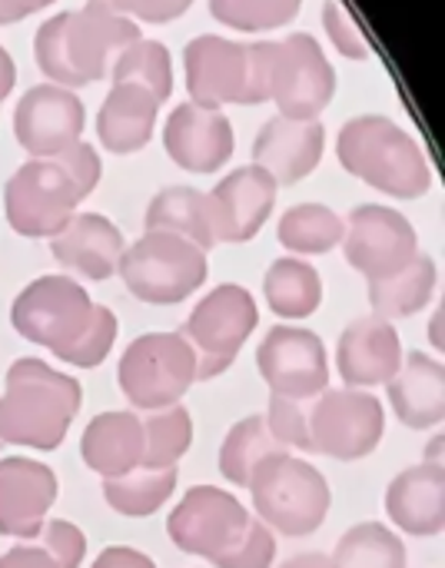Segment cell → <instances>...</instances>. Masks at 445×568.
Instances as JSON below:
<instances>
[{
  "label": "cell",
  "mask_w": 445,
  "mask_h": 568,
  "mask_svg": "<svg viewBox=\"0 0 445 568\" xmlns=\"http://www.w3.org/2000/svg\"><path fill=\"white\" fill-rule=\"evenodd\" d=\"M140 40V23L103 3L87 0L80 10L53 13L33 37V57L43 77L57 87H87L107 73L113 50Z\"/></svg>",
  "instance_id": "1"
},
{
  "label": "cell",
  "mask_w": 445,
  "mask_h": 568,
  "mask_svg": "<svg viewBox=\"0 0 445 568\" xmlns=\"http://www.w3.org/2000/svg\"><path fill=\"white\" fill-rule=\"evenodd\" d=\"M80 383L43 359H17L7 369L0 396V443L50 453L70 433L80 413Z\"/></svg>",
  "instance_id": "2"
},
{
  "label": "cell",
  "mask_w": 445,
  "mask_h": 568,
  "mask_svg": "<svg viewBox=\"0 0 445 568\" xmlns=\"http://www.w3.org/2000/svg\"><path fill=\"white\" fill-rule=\"evenodd\" d=\"M336 156L356 180L396 200H416L433 186L423 146L390 116H353L340 130Z\"/></svg>",
  "instance_id": "3"
},
{
  "label": "cell",
  "mask_w": 445,
  "mask_h": 568,
  "mask_svg": "<svg viewBox=\"0 0 445 568\" xmlns=\"http://www.w3.org/2000/svg\"><path fill=\"white\" fill-rule=\"evenodd\" d=\"M186 93L206 110H223L226 103L256 106L270 100L273 40L240 43L216 33H203L183 50Z\"/></svg>",
  "instance_id": "4"
},
{
  "label": "cell",
  "mask_w": 445,
  "mask_h": 568,
  "mask_svg": "<svg viewBox=\"0 0 445 568\" xmlns=\"http://www.w3.org/2000/svg\"><path fill=\"white\" fill-rule=\"evenodd\" d=\"M246 489L253 496L256 519L270 532H280L286 539L313 536L326 523L333 506V489L326 476L313 463H303L296 456L270 459L256 469Z\"/></svg>",
  "instance_id": "5"
},
{
  "label": "cell",
  "mask_w": 445,
  "mask_h": 568,
  "mask_svg": "<svg viewBox=\"0 0 445 568\" xmlns=\"http://www.w3.org/2000/svg\"><path fill=\"white\" fill-rule=\"evenodd\" d=\"M206 250L160 230H146L133 246H127L117 266L127 290L150 306L190 300L206 283Z\"/></svg>",
  "instance_id": "6"
},
{
  "label": "cell",
  "mask_w": 445,
  "mask_h": 568,
  "mask_svg": "<svg viewBox=\"0 0 445 568\" xmlns=\"http://www.w3.org/2000/svg\"><path fill=\"white\" fill-rule=\"evenodd\" d=\"M196 383V353L183 333H143L120 359V389L133 409L176 406Z\"/></svg>",
  "instance_id": "7"
},
{
  "label": "cell",
  "mask_w": 445,
  "mask_h": 568,
  "mask_svg": "<svg viewBox=\"0 0 445 568\" xmlns=\"http://www.w3.org/2000/svg\"><path fill=\"white\" fill-rule=\"evenodd\" d=\"M260 323L256 300L236 283H223L206 293L186 316L183 336L196 353V383L220 376L233 366L236 353Z\"/></svg>",
  "instance_id": "8"
},
{
  "label": "cell",
  "mask_w": 445,
  "mask_h": 568,
  "mask_svg": "<svg viewBox=\"0 0 445 568\" xmlns=\"http://www.w3.org/2000/svg\"><path fill=\"white\" fill-rule=\"evenodd\" d=\"M386 436V409L366 389H326L310 409L313 453L356 463L366 459Z\"/></svg>",
  "instance_id": "9"
},
{
  "label": "cell",
  "mask_w": 445,
  "mask_h": 568,
  "mask_svg": "<svg viewBox=\"0 0 445 568\" xmlns=\"http://www.w3.org/2000/svg\"><path fill=\"white\" fill-rule=\"evenodd\" d=\"M336 97V70L316 37L290 33L273 43L270 70V100L280 106V116L290 120H320V113Z\"/></svg>",
  "instance_id": "10"
},
{
  "label": "cell",
  "mask_w": 445,
  "mask_h": 568,
  "mask_svg": "<svg viewBox=\"0 0 445 568\" xmlns=\"http://www.w3.org/2000/svg\"><path fill=\"white\" fill-rule=\"evenodd\" d=\"M7 223L27 236L43 240L57 236L80 206V196L70 176L53 160H27L3 186Z\"/></svg>",
  "instance_id": "11"
},
{
  "label": "cell",
  "mask_w": 445,
  "mask_h": 568,
  "mask_svg": "<svg viewBox=\"0 0 445 568\" xmlns=\"http://www.w3.org/2000/svg\"><path fill=\"white\" fill-rule=\"evenodd\" d=\"M90 313H93V300L87 296V290L77 280L40 276L13 300L10 320H13V329L27 343H37V346L57 353L60 346H67L80 336Z\"/></svg>",
  "instance_id": "12"
},
{
  "label": "cell",
  "mask_w": 445,
  "mask_h": 568,
  "mask_svg": "<svg viewBox=\"0 0 445 568\" xmlns=\"http://www.w3.org/2000/svg\"><path fill=\"white\" fill-rule=\"evenodd\" d=\"M343 253L346 263L373 283L406 270L419 256V236L400 210L366 203L356 206L346 220Z\"/></svg>",
  "instance_id": "13"
},
{
  "label": "cell",
  "mask_w": 445,
  "mask_h": 568,
  "mask_svg": "<svg viewBox=\"0 0 445 568\" xmlns=\"http://www.w3.org/2000/svg\"><path fill=\"white\" fill-rule=\"evenodd\" d=\"M250 519L253 516L233 493L216 486H193L170 513L166 532L180 552L210 562L243 539Z\"/></svg>",
  "instance_id": "14"
},
{
  "label": "cell",
  "mask_w": 445,
  "mask_h": 568,
  "mask_svg": "<svg viewBox=\"0 0 445 568\" xmlns=\"http://www.w3.org/2000/svg\"><path fill=\"white\" fill-rule=\"evenodd\" d=\"M256 366L273 396L306 403L330 389L326 346L313 329H303V326L270 329L256 349Z\"/></svg>",
  "instance_id": "15"
},
{
  "label": "cell",
  "mask_w": 445,
  "mask_h": 568,
  "mask_svg": "<svg viewBox=\"0 0 445 568\" xmlns=\"http://www.w3.org/2000/svg\"><path fill=\"white\" fill-rule=\"evenodd\" d=\"M83 120L87 110L73 90L57 83H37L20 97L13 110V133L33 160H50L80 140Z\"/></svg>",
  "instance_id": "16"
},
{
  "label": "cell",
  "mask_w": 445,
  "mask_h": 568,
  "mask_svg": "<svg viewBox=\"0 0 445 568\" xmlns=\"http://www.w3.org/2000/svg\"><path fill=\"white\" fill-rule=\"evenodd\" d=\"M276 193H280L276 180L256 163L226 173L206 193L213 240L216 243H250L270 220V213L276 206Z\"/></svg>",
  "instance_id": "17"
},
{
  "label": "cell",
  "mask_w": 445,
  "mask_h": 568,
  "mask_svg": "<svg viewBox=\"0 0 445 568\" xmlns=\"http://www.w3.org/2000/svg\"><path fill=\"white\" fill-rule=\"evenodd\" d=\"M163 146L180 170L216 173L233 156L236 136L223 110H206L190 100L170 113L163 126Z\"/></svg>",
  "instance_id": "18"
},
{
  "label": "cell",
  "mask_w": 445,
  "mask_h": 568,
  "mask_svg": "<svg viewBox=\"0 0 445 568\" xmlns=\"http://www.w3.org/2000/svg\"><path fill=\"white\" fill-rule=\"evenodd\" d=\"M57 503V476L50 466L10 456L0 463V532L10 539H37L50 506Z\"/></svg>",
  "instance_id": "19"
},
{
  "label": "cell",
  "mask_w": 445,
  "mask_h": 568,
  "mask_svg": "<svg viewBox=\"0 0 445 568\" xmlns=\"http://www.w3.org/2000/svg\"><path fill=\"white\" fill-rule=\"evenodd\" d=\"M326 146V130L320 120H290V116H270L253 143V163L263 166L276 186H293L306 180Z\"/></svg>",
  "instance_id": "20"
},
{
  "label": "cell",
  "mask_w": 445,
  "mask_h": 568,
  "mask_svg": "<svg viewBox=\"0 0 445 568\" xmlns=\"http://www.w3.org/2000/svg\"><path fill=\"white\" fill-rule=\"evenodd\" d=\"M403 363V343L390 320L363 316L350 323L336 346V366L350 389L386 386Z\"/></svg>",
  "instance_id": "21"
},
{
  "label": "cell",
  "mask_w": 445,
  "mask_h": 568,
  "mask_svg": "<svg viewBox=\"0 0 445 568\" xmlns=\"http://www.w3.org/2000/svg\"><path fill=\"white\" fill-rule=\"evenodd\" d=\"M123 250V233L103 213H73L70 223L50 240L53 260L63 270L80 273L93 283L110 280L117 273Z\"/></svg>",
  "instance_id": "22"
},
{
  "label": "cell",
  "mask_w": 445,
  "mask_h": 568,
  "mask_svg": "<svg viewBox=\"0 0 445 568\" xmlns=\"http://www.w3.org/2000/svg\"><path fill=\"white\" fill-rule=\"evenodd\" d=\"M80 456L87 469H93L103 479L130 476L133 469L143 466L146 456L143 419L133 409H113L93 416L80 436Z\"/></svg>",
  "instance_id": "23"
},
{
  "label": "cell",
  "mask_w": 445,
  "mask_h": 568,
  "mask_svg": "<svg viewBox=\"0 0 445 568\" xmlns=\"http://www.w3.org/2000/svg\"><path fill=\"white\" fill-rule=\"evenodd\" d=\"M386 513L406 536H443L445 529V476L443 466L419 463L403 469L386 489Z\"/></svg>",
  "instance_id": "24"
},
{
  "label": "cell",
  "mask_w": 445,
  "mask_h": 568,
  "mask_svg": "<svg viewBox=\"0 0 445 568\" xmlns=\"http://www.w3.org/2000/svg\"><path fill=\"white\" fill-rule=\"evenodd\" d=\"M390 406L409 429H436L445 419V366L419 349L403 353L396 376L386 383Z\"/></svg>",
  "instance_id": "25"
},
{
  "label": "cell",
  "mask_w": 445,
  "mask_h": 568,
  "mask_svg": "<svg viewBox=\"0 0 445 568\" xmlns=\"http://www.w3.org/2000/svg\"><path fill=\"white\" fill-rule=\"evenodd\" d=\"M156 110L160 103L153 100V93H146L136 83H113L100 113H97V133L100 143L117 153H136L150 143L153 126H156Z\"/></svg>",
  "instance_id": "26"
},
{
  "label": "cell",
  "mask_w": 445,
  "mask_h": 568,
  "mask_svg": "<svg viewBox=\"0 0 445 568\" xmlns=\"http://www.w3.org/2000/svg\"><path fill=\"white\" fill-rule=\"evenodd\" d=\"M146 230L183 236V240L196 243L200 250L216 246L206 193H200L193 186H166V190H160L146 206Z\"/></svg>",
  "instance_id": "27"
},
{
  "label": "cell",
  "mask_w": 445,
  "mask_h": 568,
  "mask_svg": "<svg viewBox=\"0 0 445 568\" xmlns=\"http://www.w3.org/2000/svg\"><path fill=\"white\" fill-rule=\"evenodd\" d=\"M439 273L436 263L419 253L406 270L386 276V280H373L370 283V303H373V316L380 320H406L416 316L419 310L429 306L433 293H436Z\"/></svg>",
  "instance_id": "28"
},
{
  "label": "cell",
  "mask_w": 445,
  "mask_h": 568,
  "mask_svg": "<svg viewBox=\"0 0 445 568\" xmlns=\"http://www.w3.org/2000/svg\"><path fill=\"white\" fill-rule=\"evenodd\" d=\"M263 293L280 320H306L323 303V280L303 256H283L266 270Z\"/></svg>",
  "instance_id": "29"
},
{
  "label": "cell",
  "mask_w": 445,
  "mask_h": 568,
  "mask_svg": "<svg viewBox=\"0 0 445 568\" xmlns=\"http://www.w3.org/2000/svg\"><path fill=\"white\" fill-rule=\"evenodd\" d=\"M280 456H290V453L270 436L266 419L246 416L226 433V439L220 446V473L226 483L246 489L250 479L256 476V469L266 466L270 459H280Z\"/></svg>",
  "instance_id": "30"
},
{
  "label": "cell",
  "mask_w": 445,
  "mask_h": 568,
  "mask_svg": "<svg viewBox=\"0 0 445 568\" xmlns=\"http://www.w3.org/2000/svg\"><path fill=\"white\" fill-rule=\"evenodd\" d=\"M176 489V466L170 469H133L120 479H103V499L117 516L146 519L166 506Z\"/></svg>",
  "instance_id": "31"
},
{
  "label": "cell",
  "mask_w": 445,
  "mask_h": 568,
  "mask_svg": "<svg viewBox=\"0 0 445 568\" xmlns=\"http://www.w3.org/2000/svg\"><path fill=\"white\" fill-rule=\"evenodd\" d=\"M346 220L323 203H300L280 220V243L296 256H320L343 243Z\"/></svg>",
  "instance_id": "32"
},
{
  "label": "cell",
  "mask_w": 445,
  "mask_h": 568,
  "mask_svg": "<svg viewBox=\"0 0 445 568\" xmlns=\"http://www.w3.org/2000/svg\"><path fill=\"white\" fill-rule=\"evenodd\" d=\"M336 568H406L403 539L383 523H363L350 529L333 552Z\"/></svg>",
  "instance_id": "33"
},
{
  "label": "cell",
  "mask_w": 445,
  "mask_h": 568,
  "mask_svg": "<svg viewBox=\"0 0 445 568\" xmlns=\"http://www.w3.org/2000/svg\"><path fill=\"white\" fill-rule=\"evenodd\" d=\"M113 83H136L153 93L156 103L170 100L173 93V60L160 40H133L120 50L113 67Z\"/></svg>",
  "instance_id": "34"
},
{
  "label": "cell",
  "mask_w": 445,
  "mask_h": 568,
  "mask_svg": "<svg viewBox=\"0 0 445 568\" xmlns=\"http://www.w3.org/2000/svg\"><path fill=\"white\" fill-rule=\"evenodd\" d=\"M143 433H146V456H143V469H170L176 466L190 443H193V419L190 413L176 403L156 413H146L143 419Z\"/></svg>",
  "instance_id": "35"
},
{
  "label": "cell",
  "mask_w": 445,
  "mask_h": 568,
  "mask_svg": "<svg viewBox=\"0 0 445 568\" xmlns=\"http://www.w3.org/2000/svg\"><path fill=\"white\" fill-rule=\"evenodd\" d=\"M303 0H210V13L243 33L276 30L296 20Z\"/></svg>",
  "instance_id": "36"
},
{
  "label": "cell",
  "mask_w": 445,
  "mask_h": 568,
  "mask_svg": "<svg viewBox=\"0 0 445 568\" xmlns=\"http://www.w3.org/2000/svg\"><path fill=\"white\" fill-rule=\"evenodd\" d=\"M117 333H120V323H117L113 310L93 303V313H90L87 326L80 329V336H77L73 343L60 346L53 356H60V359L70 363V366L93 369V366H100V363L110 356V349H113V343H117Z\"/></svg>",
  "instance_id": "37"
},
{
  "label": "cell",
  "mask_w": 445,
  "mask_h": 568,
  "mask_svg": "<svg viewBox=\"0 0 445 568\" xmlns=\"http://www.w3.org/2000/svg\"><path fill=\"white\" fill-rule=\"evenodd\" d=\"M266 429L270 436L286 449V453H313V439H310V409L300 399H286V396H273L270 393V406H266Z\"/></svg>",
  "instance_id": "38"
},
{
  "label": "cell",
  "mask_w": 445,
  "mask_h": 568,
  "mask_svg": "<svg viewBox=\"0 0 445 568\" xmlns=\"http://www.w3.org/2000/svg\"><path fill=\"white\" fill-rule=\"evenodd\" d=\"M276 559V536L260 523V519H250L246 523V532L243 539L226 549L223 556L210 559L213 568H273Z\"/></svg>",
  "instance_id": "39"
},
{
  "label": "cell",
  "mask_w": 445,
  "mask_h": 568,
  "mask_svg": "<svg viewBox=\"0 0 445 568\" xmlns=\"http://www.w3.org/2000/svg\"><path fill=\"white\" fill-rule=\"evenodd\" d=\"M323 30L330 33V43L343 57H350V60H370L373 47H370L366 33L360 30V23L343 7V0H326L323 3Z\"/></svg>",
  "instance_id": "40"
},
{
  "label": "cell",
  "mask_w": 445,
  "mask_h": 568,
  "mask_svg": "<svg viewBox=\"0 0 445 568\" xmlns=\"http://www.w3.org/2000/svg\"><path fill=\"white\" fill-rule=\"evenodd\" d=\"M50 160L70 176V183H73V190H77L80 200H87V196L97 190L100 176H103V163H100L97 150H93L90 143H83V140L70 143L67 150H60V153L50 156Z\"/></svg>",
  "instance_id": "41"
},
{
  "label": "cell",
  "mask_w": 445,
  "mask_h": 568,
  "mask_svg": "<svg viewBox=\"0 0 445 568\" xmlns=\"http://www.w3.org/2000/svg\"><path fill=\"white\" fill-rule=\"evenodd\" d=\"M40 546L50 552V559L60 568H80L83 556H87V539L83 532L67 523V519H50L40 529Z\"/></svg>",
  "instance_id": "42"
},
{
  "label": "cell",
  "mask_w": 445,
  "mask_h": 568,
  "mask_svg": "<svg viewBox=\"0 0 445 568\" xmlns=\"http://www.w3.org/2000/svg\"><path fill=\"white\" fill-rule=\"evenodd\" d=\"M0 568H60L43 546H13L0 556Z\"/></svg>",
  "instance_id": "43"
},
{
  "label": "cell",
  "mask_w": 445,
  "mask_h": 568,
  "mask_svg": "<svg viewBox=\"0 0 445 568\" xmlns=\"http://www.w3.org/2000/svg\"><path fill=\"white\" fill-rule=\"evenodd\" d=\"M90 568H156L150 556L130 549V546H110L97 556V562Z\"/></svg>",
  "instance_id": "44"
},
{
  "label": "cell",
  "mask_w": 445,
  "mask_h": 568,
  "mask_svg": "<svg viewBox=\"0 0 445 568\" xmlns=\"http://www.w3.org/2000/svg\"><path fill=\"white\" fill-rule=\"evenodd\" d=\"M50 3H57V0H0V27H3V23H17V20H23V17H30V13H37V10H43V7H50Z\"/></svg>",
  "instance_id": "45"
},
{
  "label": "cell",
  "mask_w": 445,
  "mask_h": 568,
  "mask_svg": "<svg viewBox=\"0 0 445 568\" xmlns=\"http://www.w3.org/2000/svg\"><path fill=\"white\" fill-rule=\"evenodd\" d=\"M193 0H156V7L143 17V23H170L176 17H183L190 10Z\"/></svg>",
  "instance_id": "46"
},
{
  "label": "cell",
  "mask_w": 445,
  "mask_h": 568,
  "mask_svg": "<svg viewBox=\"0 0 445 568\" xmlns=\"http://www.w3.org/2000/svg\"><path fill=\"white\" fill-rule=\"evenodd\" d=\"M93 3H103V7H110V10H117L123 17H133V20H143L156 7V0H93Z\"/></svg>",
  "instance_id": "47"
},
{
  "label": "cell",
  "mask_w": 445,
  "mask_h": 568,
  "mask_svg": "<svg viewBox=\"0 0 445 568\" xmlns=\"http://www.w3.org/2000/svg\"><path fill=\"white\" fill-rule=\"evenodd\" d=\"M13 83H17V63H13V57L0 47V100L10 97Z\"/></svg>",
  "instance_id": "48"
},
{
  "label": "cell",
  "mask_w": 445,
  "mask_h": 568,
  "mask_svg": "<svg viewBox=\"0 0 445 568\" xmlns=\"http://www.w3.org/2000/svg\"><path fill=\"white\" fill-rule=\"evenodd\" d=\"M280 568H336V566H333V559H330V556H323V552H303V556L286 559Z\"/></svg>",
  "instance_id": "49"
},
{
  "label": "cell",
  "mask_w": 445,
  "mask_h": 568,
  "mask_svg": "<svg viewBox=\"0 0 445 568\" xmlns=\"http://www.w3.org/2000/svg\"><path fill=\"white\" fill-rule=\"evenodd\" d=\"M429 339L436 343V349H443V306H439L436 316L429 320Z\"/></svg>",
  "instance_id": "50"
},
{
  "label": "cell",
  "mask_w": 445,
  "mask_h": 568,
  "mask_svg": "<svg viewBox=\"0 0 445 568\" xmlns=\"http://www.w3.org/2000/svg\"><path fill=\"white\" fill-rule=\"evenodd\" d=\"M439 449H443V436H436V439L429 443V456H426V463H429V466H443V456H439Z\"/></svg>",
  "instance_id": "51"
},
{
  "label": "cell",
  "mask_w": 445,
  "mask_h": 568,
  "mask_svg": "<svg viewBox=\"0 0 445 568\" xmlns=\"http://www.w3.org/2000/svg\"><path fill=\"white\" fill-rule=\"evenodd\" d=\"M0 446H3V443H0Z\"/></svg>",
  "instance_id": "52"
}]
</instances>
